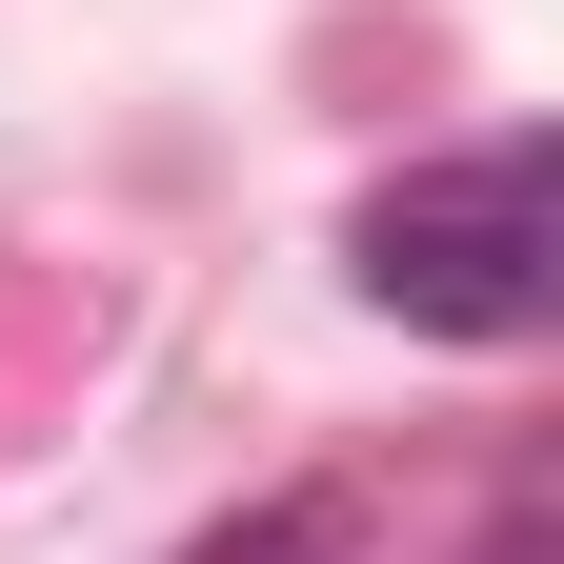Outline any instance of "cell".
Instances as JSON below:
<instances>
[{
	"label": "cell",
	"mask_w": 564,
	"mask_h": 564,
	"mask_svg": "<svg viewBox=\"0 0 564 564\" xmlns=\"http://www.w3.org/2000/svg\"><path fill=\"white\" fill-rule=\"evenodd\" d=\"M343 282H364L383 323H423V343H544V303H564V242H544V121H484V141H444V162L364 182Z\"/></svg>",
	"instance_id": "1"
},
{
	"label": "cell",
	"mask_w": 564,
	"mask_h": 564,
	"mask_svg": "<svg viewBox=\"0 0 564 564\" xmlns=\"http://www.w3.org/2000/svg\"><path fill=\"white\" fill-rule=\"evenodd\" d=\"M343 544H364V484H262V505L202 524L182 564H343Z\"/></svg>",
	"instance_id": "2"
},
{
	"label": "cell",
	"mask_w": 564,
	"mask_h": 564,
	"mask_svg": "<svg viewBox=\"0 0 564 564\" xmlns=\"http://www.w3.org/2000/svg\"><path fill=\"white\" fill-rule=\"evenodd\" d=\"M464 564H564V505H544V464H505V505L464 524Z\"/></svg>",
	"instance_id": "3"
}]
</instances>
